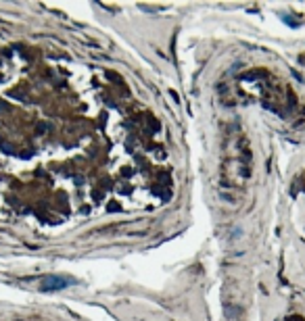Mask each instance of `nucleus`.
Segmentation results:
<instances>
[{
    "mask_svg": "<svg viewBox=\"0 0 305 321\" xmlns=\"http://www.w3.org/2000/svg\"><path fill=\"white\" fill-rule=\"evenodd\" d=\"M69 284V279H65V278H59V275H54V278H46L42 282V290H61V288H65Z\"/></svg>",
    "mask_w": 305,
    "mask_h": 321,
    "instance_id": "nucleus-1",
    "label": "nucleus"
}]
</instances>
